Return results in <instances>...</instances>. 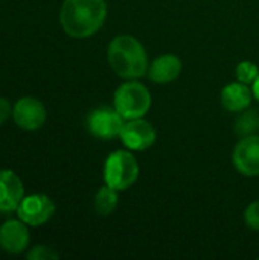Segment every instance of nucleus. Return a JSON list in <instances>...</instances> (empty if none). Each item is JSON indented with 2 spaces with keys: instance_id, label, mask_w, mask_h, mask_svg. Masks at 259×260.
I'll use <instances>...</instances> for the list:
<instances>
[{
  "instance_id": "obj_1",
  "label": "nucleus",
  "mask_w": 259,
  "mask_h": 260,
  "mask_svg": "<svg viewBox=\"0 0 259 260\" xmlns=\"http://www.w3.org/2000/svg\"><path fill=\"white\" fill-rule=\"evenodd\" d=\"M107 17L104 0H64L60 11V23L64 32L73 38H87L96 34Z\"/></svg>"
},
{
  "instance_id": "obj_2",
  "label": "nucleus",
  "mask_w": 259,
  "mask_h": 260,
  "mask_svg": "<svg viewBox=\"0 0 259 260\" xmlns=\"http://www.w3.org/2000/svg\"><path fill=\"white\" fill-rule=\"evenodd\" d=\"M110 67L121 78H140L148 70V58L143 46L131 35H118L107 50Z\"/></svg>"
},
{
  "instance_id": "obj_3",
  "label": "nucleus",
  "mask_w": 259,
  "mask_h": 260,
  "mask_svg": "<svg viewBox=\"0 0 259 260\" xmlns=\"http://www.w3.org/2000/svg\"><path fill=\"white\" fill-rule=\"evenodd\" d=\"M139 177V165L136 157L128 151H116L108 155L104 166L105 184L114 190H127Z\"/></svg>"
},
{
  "instance_id": "obj_4",
  "label": "nucleus",
  "mask_w": 259,
  "mask_h": 260,
  "mask_svg": "<svg viewBox=\"0 0 259 260\" xmlns=\"http://www.w3.org/2000/svg\"><path fill=\"white\" fill-rule=\"evenodd\" d=\"M150 107L151 94L140 82H124L114 93V108L125 120L143 117Z\"/></svg>"
},
{
  "instance_id": "obj_5",
  "label": "nucleus",
  "mask_w": 259,
  "mask_h": 260,
  "mask_svg": "<svg viewBox=\"0 0 259 260\" xmlns=\"http://www.w3.org/2000/svg\"><path fill=\"white\" fill-rule=\"evenodd\" d=\"M18 219H21L24 224L31 227H38L46 224L55 213V204L53 201L43 193H35L24 197L17 207Z\"/></svg>"
},
{
  "instance_id": "obj_6",
  "label": "nucleus",
  "mask_w": 259,
  "mask_h": 260,
  "mask_svg": "<svg viewBox=\"0 0 259 260\" xmlns=\"http://www.w3.org/2000/svg\"><path fill=\"white\" fill-rule=\"evenodd\" d=\"M124 117L116 108L101 107L93 110L87 117L89 131L98 139H111L121 134L124 128Z\"/></svg>"
},
{
  "instance_id": "obj_7",
  "label": "nucleus",
  "mask_w": 259,
  "mask_h": 260,
  "mask_svg": "<svg viewBox=\"0 0 259 260\" xmlns=\"http://www.w3.org/2000/svg\"><path fill=\"white\" fill-rule=\"evenodd\" d=\"M12 117L17 126L24 131H37L40 129L47 117L46 107L35 98L26 96L15 102L12 108Z\"/></svg>"
},
{
  "instance_id": "obj_8",
  "label": "nucleus",
  "mask_w": 259,
  "mask_h": 260,
  "mask_svg": "<svg viewBox=\"0 0 259 260\" xmlns=\"http://www.w3.org/2000/svg\"><path fill=\"white\" fill-rule=\"evenodd\" d=\"M232 160L238 172L246 177L259 175V136L243 137L234 149Z\"/></svg>"
},
{
  "instance_id": "obj_9",
  "label": "nucleus",
  "mask_w": 259,
  "mask_h": 260,
  "mask_svg": "<svg viewBox=\"0 0 259 260\" xmlns=\"http://www.w3.org/2000/svg\"><path fill=\"white\" fill-rule=\"evenodd\" d=\"M119 137L128 149L143 151L148 149L156 142V131L150 122L140 117V119H131L127 123H124Z\"/></svg>"
},
{
  "instance_id": "obj_10",
  "label": "nucleus",
  "mask_w": 259,
  "mask_h": 260,
  "mask_svg": "<svg viewBox=\"0 0 259 260\" xmlns=\"http://www.w3.org/2000/svg\"><path fill=\"white\" fill-rule=\"evenodd\" d=\"M24 198V187L20 177L9 171H0V212L9 213L17 210Z\"/></svg>"
},
{
  "instance_id": "obj_11",
  "label": "nucleus",
  "mask_w": 259,
  "mask_h": 260,
  "mask_svg": "<svg viewBox=\"0 0 259 260\" xmlns=\"http://www.w3.org/2000/svg\"><path fill=\"white\" fill-rule=\"evenodd\" d=\"M21 219L6 221L0 225V248L11 254L24 251L29 245V230Z\"/></svg>"
},
{
  "instance_id": "obj_12",
  "label": "nucleus",
  "mask_w": 259,
  "mask_h": 260,
  "mask_svg": "<svg viewBox=\"0 0 259 260\" xmlns=\"http://www.w3.org/2000/svg\"><path fill=\"white\" fill-rule=\"evenodd\" d=\"M182 72V61L176 55L159 56L148 70L150 79L156 84H168L179 78Z\"/></svg>"
},
{
  "instance_id": "obj_13",
  "label": "nucleus",
  "mask_w": 259,
  "mask_h": 260,
  "mask_svg": "<svg viewBox=\"0 0 259 260\" xmlns=\"http://www.w3.org/2000/svg\"><path fill=\"white\" fill-rule=\"evenodd\" d=\"M252 91L249 90L247 84L234 82L223 88L221 91V104L229 111H243L250 105Z\"/></svg>"
},
{
  "instance_id": "obj_14",
  "label": "nucleus",
  "mask_w": 259,
  "mask_h": 260,
  "mask_svg": "<svg viewBox=\"0 0 259 260\" xmlns=\"http://www.w3.org/2000/svg\"><path fill=\"white\" fill-rule=\"evenodd\" d=\"M116 206H118V190L105 184L98 190L95 197V210L98 215L107 216L114 212Z\"/></svg>"
},
{
  "instance_id": "obj_15",
  "label": "nucleus",
  "mask_w": 259,
  "mask_h": 260,
  "mask_svg": "<svg viewBox=\"0 0 259 260\" xmlns=\"http://www.w3.org/2000/svg\"><path fill=\"white\" fill-rule=\"evenodd\" d=\"M235 129L243 137L252 136L256 129H259V113H256V111H247V113H244L237 120Z\"/></svg>"
},
{
  "instance_id": "obj_16",
  "label": "nucleus",
  "mask_w": 259,
  "mask_h": 260,
  "mask_svg": "<svg viewBox=\"0 0 259 260\" xmlns=\"http://www.w3.org/2000/svg\"><path fill=\"white\" fill-rule=\"evenodd\" d=\"M259 76L258 66L252 61H243L237 66V78L243 84H253Z\"/></svg>"
},
{
  "instance_id": "obj_17",
  "label": "nucleus",
  "mask_w": 259,
  "mask_h": 260,
  "mask_svg": "<svg viewBox=\"0 0 259 260\" xmlns=\"http://www.w3.org/2000/svg\"><path fill=\"white\" fill-rule=\"evenodd\" d=\"M27 259L32 260H55L58 259V253L53 251L52 248L49 247H43V245H38L35 247L34 250H31L27 253Z\"/></svg>"
},
{
  "instance_id": "obj_18",
  "label": "nucleus",
  "mask_w": 259,
  "mask_h": 260,
  "mask_svg": "<svg viewBox=\"0 0 259 260\" xmlns=\"http://www.w3.org/2000/svg\"><path fill=\"white\" fill-rule=\"evenodd\" d=\"M244 221L252 230H259V201H253L244 212Z\"/></svg>"
},
{
  "instance_id": "obj_19",
  "label": "nucleus",
  "mask_w": 259,
  "mask_h": 260,
  "mask_svg": "<svg viewBox=\"0 0 259 260\" xmlns=\"http://www.w3.org/2000/svg\"><path fill=\"white\" fill-rule=\"evenodd\" d=\"M9 116H12V107L8 99L0 98V125H3L9 119Z\"/></svg>"
},
{
  "instance_id": "obj_20",
  "label": "nucleus",
  "mask_w": 259,
  "mask_h": 260,
  "mask_svg": "<svg viewBox=\"0 0 259 260\" xmlns=\"http://www.w3.org/2000/svg\"><path fill=\"white\" fill-rule=\"evenodd\" d=\"M253 96L259 101V76L256 78V81L253 82Z\"/></svg>"
}]
</instances>
